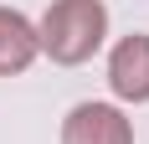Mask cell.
<instances>
[{"instance_id":"2","label":"cell","mask_w":149,"mask_h":144,"mask_svg":"<svg viewBox=\"0 0 149 144\" xmlns=\"http://www.w3.org/2000/svg\"><path fill=\"white\" fill-rule=\"evenodd\" d=\"M62 144H134V118L113 103H77L62 118Z\"/></svg>"},{"instance_id":"3","label":"cell","mask_w":149,"mask_h":144,"mask_svg":"<svg viewBox=\"0 0 149 144\" xmlns=\"http://www.w3.org/2000/svg\"><path fill=\"white\" fill-rule=\"evenodd\" d=\"M108 87L123 103H149V36L134 31L108 52Z\"/></svg>"},{"instance_id":"4","label":"cell","mask_w":149,"mask_h":144,"mask_svg":"<svg viewBox=\"0 0 149 144\" xmlns=\"http://www.w3.org/2000/svg\"><path fill=\"white\" fill-rule=\"evenodd\" d=\"M36 57H41L36 21H26V15H21V10H10V5H0V77L26 72Z\"/></svg>"},{"instance_id":"1","label":"cell","mask_w":149,"mask_h":144,"mask_svg":"<svg viewBox=\"0 0 149 144\" xmlns=\"http://www.w3.org/2000/svg\"><path fill=\"white\" fill-rule=\"evenodd\" d=\"M36 36H41V52L62 67H77L88 62L108 36V5L103 0H52L46 15L36 21Z\"/></svg>"}]
</instances>
